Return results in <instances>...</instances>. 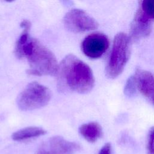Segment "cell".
Wrapping results in <instances>:
<instances>
[{
    "instance_id": "cell-10",
    "label": "cell",
    "mask_w": 154,
    "mask_h": 154,
    "mask_svg": "<svg viewBox=\"0 0 154 154\" xmlns=\"http://www.w3.org/2000/svg\"><path fill=\"white\" fill-rule=\"evenodd\" d=\"M79 132L84 138L90 143L96 141L102 135L100 125L94 122L82 125L79 128Z\"/></svg>"
},
{
    "instance_id": "cell-16",
    "label": "cell",
    "mask_w": 154,
    "mask_h": 154,
    "mask_svg": "<svg viewBox=\"0 0 154 154\" xmlns=\"http://www.w3.org/2000/svg\"><path fill=\"white\" fill-rule=\"evenodd\" d=\"M153 100H154V97H153Z\"/></svg>"
},
{
    "instance_id": "cell-1",
    "label": "cell",
    "mask_w": 154,
    "mask_h": 154,
    "mask_svg": "<svg viewBox=\"0 0 154 154\" xmlns=\"http://www.w3.org/2000/svg\"><path fill=\"white\" fill-rule=\"evenodd\" d=\"M20 25L23 31L16 42L15 54L19 58H26L29 66L27 73L35 76L57 75L59 64L54 54L38 40L29 37V20H23Z\"/></svg>"
},
{
    "instance_id": "cell-2",
    "label": "cell",
    "mask_w": 154,
    "mask_h": 154,
    "mask_svg": "<svg viewBox=\"0 0 154 154\" xmlns=\"http://www.w3.org/2000/svg\"><path fill=\"white\" fill-rule=\"evenodd\" d=\"M59 88L81 94L90 92L94 85L91 68L73 54L66 55L58 66Z\"/></svg>"
},
{
    "instance_id": "cell-7",
    "label": "cell",
    "mask_w": 154,
    "mask_h": 154,
    "mask_svg": "<svg viewBox=\"0 0 154 154\" xmlns=\"http://www.w3.org/2000/svg\"><path fill=\"white\" fill-rule=\"evenodd\" d=\"M79 148V146L76 143L60 136H54L41 144L37 154H73Z\"/></svg>"
},
{
    "instance_id": "cell-13",
    "label": "cell",
    "mask_w": 154,
    "mask_h": 154,
    "mask_svg": "<svg viewBox=\"0 0 154 154\" xmlns=\"http://www.w3.org/2000/svg\"><path fill=\"white\" fill-rule=\"evenodd\" d=\"M137 84L134 76H131L127 80L125 85L124 93L128 97L134 96L136 93Z\"/></svg>"
},
{
    "instance_id": "cell-3",
    "label": "cell",
    "mask_w": 154,
    "mask_h": 154,
    "mask_svg": "<svg viewBox=\"0 0 154 154\" xmlns=\"http://www.w3.org/2000/svg\"><path fill=\"white\" fill-rule=\"evenodd\" d=\"M131 54L129 37L123 32L116 34L114 40L111 54L106 67V75L109 78L119 76L129 60Z\"/></svg>"
},
{
    "instance_id": "cell-9",
    "label": "cell",
    "mask_w": 154,
    "mask_h": 154,
    "mask_svg": "<svg viewBox=\"0 0 154 154\" xmlns=\"http://www.w3.org/2000/svg\"><path fill=\"white\" fill-rule=\"evenodd\" d=\"M137 87L146 97H154V77L153 75L144 70L138 69L134 75Z\"/></svg>"
},
{
    "instance_id": "cell-12",
    "label": "cell",
    "mask_w": 154,
    "mask_h": 154,
    "mask_svg": "<svg viewBox=\"0 0 154 154\" xmlns=\"http://www.w3.org/2000/svg\"><path fill=\"white\" fill-rule=\"evenodd\" d=\"M140 8L150 20L154 19V0L143 1Z\"/></svg>"
},
{
    "instance_id": "cell-4",
    "label": "cell",
    "mask_w": 154,
    "mask_h": 154,
    "mask_svg": "<svg viewBox=\"0 0 154 154\" xmlns=\"http://www.w3.org/2000/svg\"><path fill=\"white\" fill-rule=\"evenodd\" d=\"M51 98V91L37 82L27 85L16 99L18 108L22 111H31L46 106Z\"/></svg>"
},
{
    "instance_id": "cell-11",
    "label": "cell",
    "mask_w": 154,
    "mask_h": 154,
    "mask_svg": "<svg viewBox=\"0 0 154 154\" xmlns=\"http://www.w3.org/2000/svg\"><path fill=\"white\" fill-rule=\"evenodd\" d=\"M46 133V131L40 127L29 126L14 132L11 138L14 141H24L43 135Z\"/></svg>"
},
{
    "instance_id": "cell-14",
    "label": "cell",
    "mask_w": 154,
    "mask_h": 154,
    "mask_svg": "<svg viewBox=\"0 0 154 154\" xmlns=\"http://www.w3.org/2000/svg\"><path fill=\"white\" fill-rule=\"evenodd\" d=\"M147 149L149 154H154V126L149 132Z\"/></svg>"
},
{
    "instance_id": "cell-15",
    "label": "cell",
    "mask_w": 154,
    "mask_h": 154,
    "mask_svg": "<svg viewBox=\"0 0 154 154\" xmlns=\"http://www.w3.org/2000/svg\"><path fill=\"white\" fill-rule=\"evenodd\" d=\"M98 154H111V146L110 143H108L105 144L100 149Z\"/></svg>"
},
{
    "instance_id": "cell-5",
    "label": "cell",
    "mask_w": 154,
    "mask_h": 154,
    "mask_svg": "<svg viewBox=\"0 0 154 154\" xmlns=\"http://www.w3.org/2000/svg\"><path fill=\"white\" fill-rule=\"evenodd\" d=\"M65 26L70 31L82 32L96 29L97 21L81 9L75 8L69 11L63 19Z\"/></svg>"
},
{
    "instance_id": "cell-6",
    "label": "cell",
    "mask_w": 154,
    "mask_h": 154,
    "mask_svg": "<svg viewBox=\"0 0 154 154\" xmlns=\"http://www.w3.org/2000/svg\"><path fill=\"white\" fill-rule=\"evenodd\" d=\"M109 39L104 34L92 33L82 41L81 49L88 57L96 59L100 57L109 47Z\"/></svg>"
},
{
    "instance_id": "cell-8",
    "label": "cell",
    "mask_w": 154,
    "mask_h": 154,
    "mask_svg": "<svg viewBox=\"0 0 154 154\" xmlns=\"http://www.w3.org/2000/svg\"><path fill=\"white\" fill-rule=\"evenodd\" d=\"M151 31V20L140 8L137 10L131 25V36L136 40L144 38L150 34Z\"/></svg>"
}]
</instances>
